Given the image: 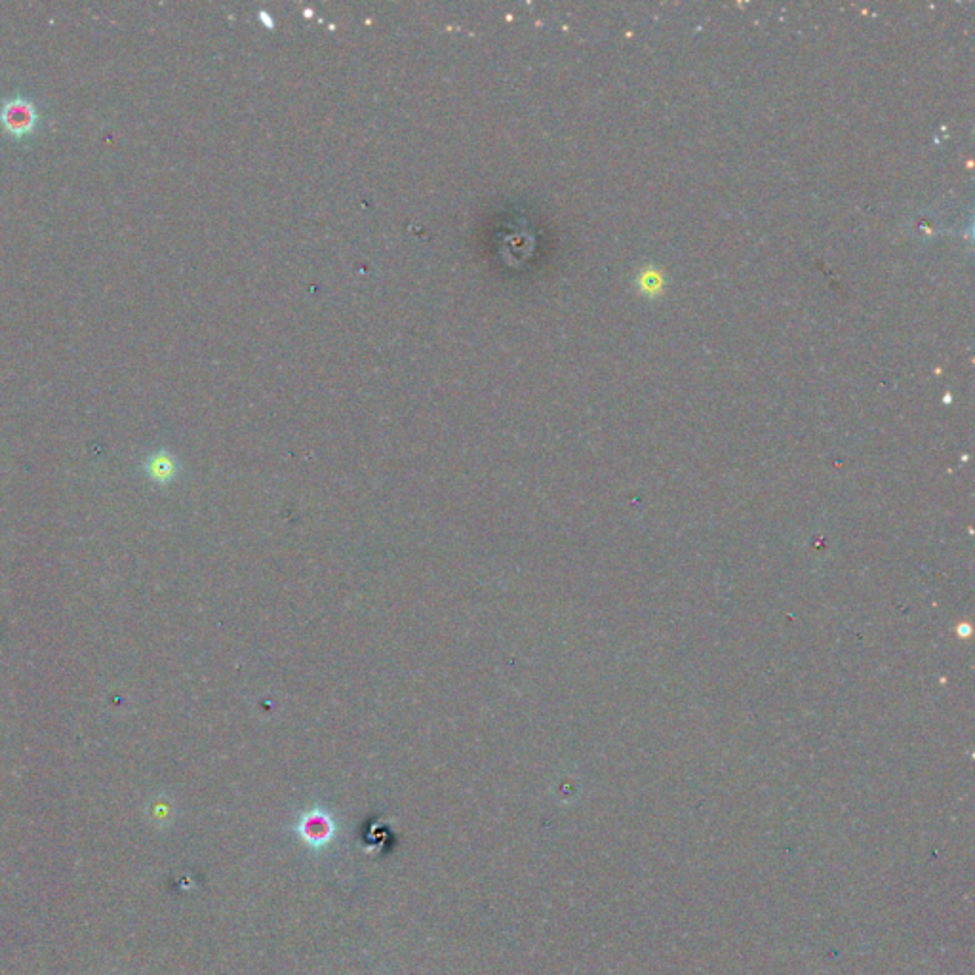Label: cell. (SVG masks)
I'll list each match as a JSON object with an SVG mask.
<instances>
[{
    "instance_id": "cell-1",
    "label": "cell",
    "mask_w": 975,
    "mask_h": 975,
    "mask_svg": "<svg viewBox=\"0 0 975 975\" xmlns=\"http://www.w3.org/2000/svg\"><path fill=\"white\" fill-rule=\"evenodd\" d=\"M39 120V107L29 96L14 94L0 103V128L16 140L33 136L39 128Z\"/></svg>"
},
{
    "instance_id": "cell-2",
    "label": "cell",
    "mask_w": 975,
    "mask_h": 975,
    "mask_svg": "<svg viewBox=\"0 0 975 975\" xmlns=\"http://www.w3.org/2000/svg\"><path fill=\"white\" fill-rule=\"evenodd\" d=\"M296 831L301 836V840L309 846V850H313L319 856L320 852L328 848V844L334 840L336 823L326 812L311 810L301 816Z\"/></svg>"
}]
</instances>
